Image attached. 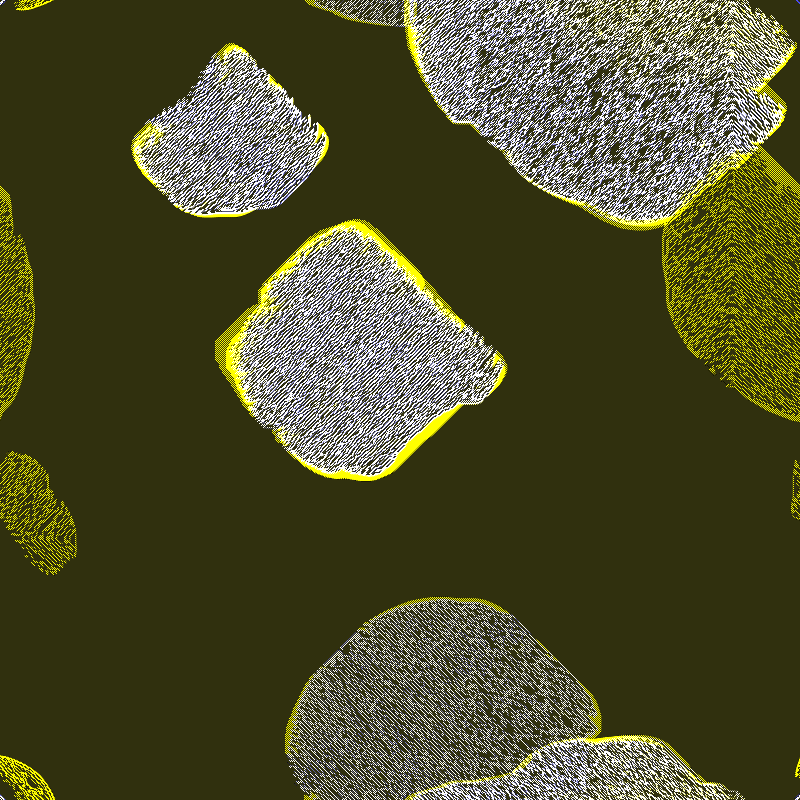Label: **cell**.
<instances>
[{"mask_svg":"<svg viewBox=\"0 0 800 800\" xmlns=\"http://www.w3.org/2000/svg\"><path fill=\"white\" fill-rule=\"evenodd\" d=\"M714 216L703 197L663 236L672 320L726 385L764 403L799 400V213L790 198ZM773 405V404H772Z\"/></svg>","mask_w":800,"mask_h":800,"instance_id":"obj_1","label":"cell"},{"mask_svg":"<svg viewBox=\"0 0 800 800\" xmlns=\"http://www.w3.org/2000/svg\"><path fill=\"white\" fill-rule=\"evenodd\" d=\"M187 99L185 211L239 215L275 207L328 149L322 125L236 44L213 56Z\"/></svg>","mask_w":800,"mask_h":800,"instance_id":"obj_2","label":"cell"},{"mask_svg":"<svg viewBox=\"0 0 800 800\" xmlns=\"http://www.w3.org/2000/svg\"><path fill=\"white\" fill-rule=\"evenodd\" d=\"M550 762L552 784L542 793L574 799H730L741 797L708 783L667 743L647 736L551 743L541 754Z\"/></svg>","mask_w":800,"mask_h":800,"instance_id":"obj_3","label":"cell"},{"mask_svg":"<svg viewBox=\"0 0 800 800\" xmlns=\"http://www.w3.org/2000/svg\"><path fill=\"white\" fill-rule=\"evenodd\" d=\"M1 515L26 558L55 574L76 554L75 528L66 507L49 487L44 469L13 452L2 467Z\"/></svg>","mask_w":800,"mask_h":800,"instance_id":"obj_4","label":"cell"},{"mask_svg":"<svg viewBox=\"0 0 800 800\" xmlns=\"http://www.w3.org/2000/svg\"><path fill=\"white\" fill-rule=\"evenodd\" d=\"M407 1H314L319 8L343 17L382 25L406 26Z\"/></svg>","mask_w":800,"mask_h":800,"instance_id":"obj_5","label":"cell"},{"mask_svg":"<svg viewBox=\"0 0 800 800\" xmlns=\"http://www.w3.org/2000/svg\"><path fill=\"white\" fill-rule=\"evenodd\" d=\"M7 764V767L2 764V768L7 770V774L3 773V777L8 778V783L13 786L15 791H19L18 793H38L41 798H45L40 792L43 794L46 793L50 796L49 788L40 787L46 786L45 784H36L30 783L29 779L36 776L37 774L30 770L27 766L22 765L18 762L13 761L12 759L7 758L4 761Z\"/></svg>","mask_w":800,"mask_h":800,"instance_id":"obj_6","label":"cell"}]
</instances>
